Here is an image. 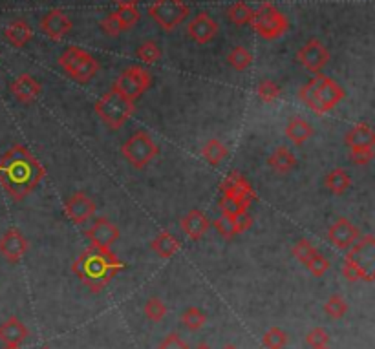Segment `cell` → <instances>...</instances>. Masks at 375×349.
I'll return each mask as SVG.
<instances>
[{
    "instance_id": "29",
    "label": "cell",
    "mask_w": 375,
    "mask_h": 349,
    "mask_svg": "<svg viewBox=\"0 0 375 349\" xmlns=\"http://www.w3.org/2000/svg\"><path fill=\"white\" fill-rule=\"evenodd\" d=\"M253 13L255 11L251 10V6L246 4V2H235V4L227 10V17H229V21L232 24H237V26H246V24H251L253 21Z\"/></svg>"
},
{
    "instance_id": "32",
    "label": "cell",
    "mask_w": 375,
    "mask_h": 349,
    "mask_svg": "<svg viewBox=\"0 0 375 349\" xmlns=\"http://www.w3.org/2000/svg\"><path fill=\"white\" fill-rule=\"evenodd\" d=\"M262 344L268 349H284L288 346V333L280 328H271L262 337Z\"/></svg>"
},
{
    "instance_id": "46",
    "label": "cell",
    "mask_w": 375,
    "mask_h": 349,
    "mask_svg": "<svg viewBox=\"0 0 375 349\" xmlns=\"http://www.w3.org/2000/svg\"><path fill=\"white\" fill-rule=\"evenodd\" d=\"M235 223H237L238 234H241V232H246L247 229H251L253 216L249 214V212H244V214L235 216Z\"/></svg>"
},
{
    "instance_id": "40",
    "label": "cell",
    "mask_w": 375,
    "mask_h": 349,
    "mask_svg": "<svg viewBox=\"0 0 375 349\" xmlns=\"http://www.w3.org/2000/svg\"><path fill=\"white\" fill-rule=\"evenodd\" d=\"M101 30H103L104 35H108V37H119L121 33H123L125 30H123V26H121V22H119L118 15H116V11L108 13L103 21H101Z\"/></svg>"
},
{
    "instance_id": "27",
    "label": "cell",
    "mask_w": 375,
    "mask_h": 349,
    "mask_svg": "<svg viewBox=\"0 0 375 349\" xmlns=\"http://www.w3.org/2000/svg\"><path fill=\"white\" fill-rule=\"evenodd\" d=\"M31 37H33V30L26 21H15L6 28V39L15 48L26 46L31 41Z\"/></svg>"
},
{
    "instance_id": "15",
    "label": "cell",
    "mask_w": 375,
    "mask_h": 349,
    "mask_svg": "<svg viewBox=\"0 0 375 349\" xmlns=\"http://www.w3.org/2000/svg\"><path fill=\"white\" fill-rule=\"evenodd\" d=\"M72 28L73 24L72 21H70V17L62 10H59V8L48 11L41 21L42 33H44L48 39H52V41H62V39L72 31Z\"/></svg>"
},
{
    "instance_id": "14",
    "label": "cell",
    "mask_w": 375,
    "mask_h": 349,
    "mask_svg": "<svg viewBox=\"0 0 375 349\" xmlns=\"http://www.w3.org/2000/svg\"><path fill=\"white\" fill-rule=\"evenodd\" d=\"M28 240L24 238L19 229H8V231L0 236V254L10 263H19L22 258L26 256Z\"/></svg>"
},
{
    "instance_id": "7",
    "label": "cell",
    "mask_w": 375,
    "mask_h": 349,
    "mask_svg": "<svg viewBox=\"0 0 375 349\" xmlns=\"http://www.w3.org/2000/svg\"><path fill=\"white\" fill-rule=\"evenodd\" d=\"M345 262L357 271L360 280L374 282L375 280V238L372 234L360 236L349 247Z\"/></svg>"
},
{
    "instance_id": "52",
    "label": "cell",
    "mask_w": 375,
    "mask_h": 349,
    "mask_svg": "<svg viewBox=\"0 0 375 349\" xmlns=\"http://www.w3.org/2000/svg\"><path fill=\"white\" fill-rule=\"evenodd\" d=\"M322 349H329V348H322Z\"/></svg>"
},
{
    "instance_id": "19",
    "label": "cell",
    "mask_w": 375,
    "mask_h": 349,
    "mask_svg": "<svg viewBox=\"0 0 375 349\" xmlns=\"http://www.w3.org/2000/svg\"><path fill=\"white\" fill-rule=\"evenodd\" d=\"M187 33H189L190 39L198 42V44H207V42H211L216 37V33H218V22L212 21L207 13H200V15H196L194 19L189 22Z\"/></svg>"
},
{
    "instance_id": "39",
    "label": "cell",
    "mask_w": 375,
    "mask_h": 349,
    "mask_svg": "<svg viewBox=\"0 0 375 349\" xmlns=\"http://www.w3.org/2000/svg\"><path fill=\"white\" fill-rule=\"evenodd\" d=\"M214 227L216 231L220 232L223 238H227V240H231V238H235L238 234L237 223H235L232 216H221V218L214 220Z\"/></svg>"
},
{
    "instance_id": "21",
    "label": "cell",
    "mask_w": 375,
    "mask_h": 349,
    "mask_svg": "<svg viewBox=\"0 0 375 349\" xmlns=\"http://www.w3.org/2000/svg\"><path fill=\"white\" fill-rule=\"evenodd\" d=\"M180 227L189 240L198 242L200 238L205 236V232L209 231V227H211V221H209V218H207L203 212L198 211V209H192V211H189L181 218Z\"/></svg>"
},
{
    "instance_id": "13",
    "label": "cell",
    "mask_w": 375,
    "mask_h": 349,
    "mask_svg": "<svg viewBox=\"0 0 375 349\" xmlns=\"http://www.w3.org/2000/svg\"><path fill=\"white\" fill-rule=\"evenodd\" d=\"M84 236L90 240L93 247H101V249H110L113 243L118 242L121 232L112 221L107 218H98L93 220V223L84 231Z\"/></svg>"
},
{
    "instance_id": "22",
    "label": "cell",
    "mask_w": 375,
    "mask_h": 349,
    "mask_svg": "<svg viewBox=\"0 0 375 349\" xmlns=\"http://www.w3.org/2000/svg\"><path fill=\"white\" fill-rule=\"evenodd\" d=\"M28 334H30L28 328L17 317H10L6 322L0 323V342L4 344H24Z\"/></svg>"
},
{
    "instance_id": "50",
    "label": "cell",
    "mask_w": 375,
    "mask_h": 349,
    "mask_svg": "<svg viewBox=\"0 0 375 349\" xmlns=\"http://www.w3.org/2000/svg\"><path fill=\"white\" fill-rule=\"evenodd\" d=\"M223 349H238V348H237V346L229 344V346H226V348H223Z\"/></svg>"
},
{
    "instance_id": "44",
    "label": "cell",
    "mask_w": 375,
    "mask_h": 349,
    "mask_svg": "<svg viewBox=\"0 0 375 349\" xmlns=\"http://www.w3.org/2000/svg\"><path fill=\"white\" fill-rule=\"evenodd\" d=\"M158 349H189V344H187L185 340H181L180 334L170 333L161 340Z\"/></svg>"
},
{
    "instance_id": "34",
    "label": "cell",
    "mask_w": 375,
    "mask_h": 349,
    "mask_svg": "<svg viewBox=\"0 0 375 349\" xmlns=\"http://www.w3.org/2000/svg\"><path fill=\"white\" fill-rule=\"evenodd\" d=\"M145 317L150 320V322H161L167 314V305L161 302L160 298H149L147 303H145Z\"/></svg>"
},
{
    "instance_id": "11",
    "label": "cell",
    "mask_w": 375,
    "mask_h": 349,
    "mask_svg": "<svg viewBox=\"0 0 375 349\" xmlns=\"http://www.w3.org/2000/svg\"><path fill=\"white\" fill-rule=\"evenodd\" d=\"M221 194L226 196V198H231L235 201H240L244 205H251L253 201L257 200V194H255V190H253L251 183L244 178V174H240L238 170L231 172V174L227 176L226 180L221 181L220 185Z\"/></svg>"
},
{
    "instance_id": "2",
    "label": "cell",
    "mask_w": 375,
    "mask_h": 349,
    "mask_svg": "<svg viewBox=\"0 0 375 349\" xmlns=\"http://www.w3.org/2000/svg\"><path fill=\"white\" fill-rule=\"evenodd\" d=\"M127 269V263L121 262L110 249L90 245L79 254V258L72 263L73 274L86 285L92 293H101L108 285V282L119 272Z\"/></svg>"
},
{
    "instance_id": "6",
    "label": "cell",
    "mask_w": 375,
    "mask_h": 349,
    "mask_svg": "<svg viewBox=\"0 0 375 349\" xmlns=\"http://www.w3.org/2000/svg\"><path fill=\"white\" fill-rule=\"evenodd\" d=\"M251 28L266 41H277L288 33L289 21L277 6H273L271 2H262L260 8L253 13Z\"/></svg>"
},
{
    "instance_id": "20",
    "label": "cell",
    "mask_w": 375,
    "mask_h": 349,
    "mask_svg": "<svg viewBox=\"0 0 375 349\" xmlns=\"http://www.w3.org/2000/svg\"><path fill=\"white\" fill-rule=\"evenodd\" d=\"M345 143L349 147V152H360V150H374L375 132L368 123H357L348 130Z\"/></svg>"
},
{
    "instance_id": "1",
    "label": "cell",
    "mask_w": 375,
    "mask_h": 349,
    "mask_svg": "<svg viewBox=\"0 0 375 349\" xmlns=\"http://www.w3.org/2000/svg\"><path fill=\"white\" fill-rule=\"evenodd\" d=\"M46 176V169L24 144H13L0 158V185L15 201L33 192Z\"/></svg>"
},
{
    "instance_id": "43",
    "label": "cell",
    "mask_w": 375,
    "mask_h": 349,
    "mask_svg": "<svg viewBox=\"0 0 375 349\" xmlns=\"http://www.w3.org/2000/svg\"><path fill=\"white\" fill-rule=\"evenodd\" d=\"M116 15H118L119 22H121V26L123 30H130V28L136 26V22L139 21V11L136 8H119L116 11Z\"/></svg>"
},
{
    "instance_id": "38",
    "label": "cell",
    "mask_w": 375,
    "mask_h": 349,
    "mask_svg": "<svg viewBox=\"0 0 375 349\" xmlns=\"http://www.w3.org/2000/svg\"><path fill=\"white\" fill-rule=\"evenodd\" d=\"M306 342H308V346L311 349L328 348V342H329L328 331L322 328H313L308 334H306Z\"/></svg>"
},
{
    "instance_id": "35",
    "label": "cell",
    "mask_w": 375,
    "mask_h": 349,
    "mask_svg": "<svg viewBox=\"0 0 375 349\" xmlns=\"http://www.w3.org/2000/svg\"><path fill=\"white\" fill-rule=\"evenodd\" d=\"M136 53H138V57L141 59V62H145V64H156V62L161 59V50L154 41L143 42V44L138 48V52Z\"/></svg>"
},
{
    "instance_id": "8",
    "label": "cell",
    "mask_w": 375,
    "mask_h": 349,
    "mask_svg": "<svg viewBox=\"0 0 375 349\" xmlns=\"http://www.w3.org/2000/svg\"><path fill=\"white\" fill-rule=\"evenodd\" d=\"M160 154V149L152 138L147 132H136L132 138L123 143L121 147V155L129 161L134 169H145L147 164L156 160Z\"/></svg>"
},
{
    "instance_id": "28",
    "label": "cell",
    "mask_w": 375,
    "mask_h": 349,
    "mask_svg": "<svg viewBox=\"0 0 375 349\" xmlns=\"http://www.w3.org/2000/svg\"><path fill=\"white\" fill-rule=\"evenodd\" d=\"M201 155L205 158L209 164H220L229 155V150L220 139H209L203 147H201Z\"/></svg>"
},
{
    "instance_id": "17",
    "label": "cell",
    "mask_w": 375,
    "mask_h": 349,
    "mask_svg": "<svg viewBox=\"0 0 375 349\" xmlns=\"http://www.w3.org/2000/svg\"><path fill=\"white\" fill-rule=\"evenodd\" d=\"M64 214L73 223H84L95 214V203L92 198H88L84 192H75L70 200L64 203Z\"/></svg>"
},
{
    "instance_id": "24",
    "label": "cell",
    "mask_w": 375,
    "mask_h": 349,
    "mask_svg": "<svg viewBox=\"0 0 375 349\" xmlns=\"http://www.w3.org/2000/svg\"><path fill=\"white\" fill-rule=\"evenodd\" d=\"M297 158L288 147H278L271 155H269V167H271L277 174H288L295 169Z\"/></svg>"
},
{
    "instance_id": "31",
    "label": "cell",
    "mask_w": 375,
    "mask_h": 349,
    "mask_svg": "<svg viewBox=\"0 0 375 349\" xmlns=\"http://www.w3.org/2000/svg\"><path fill=\"white\" fill-rule=\"evenodd\" d=\"M324 311L331 319L340 320L345 319V314L348 313V303H346V300L340 294H331L328 298V302L324 303Z\"/></svg>"
},
{
    "instance_id": "10",
    "label": "cell",
    "mask_w": 375,
    "mask_h": 349,
    "mask_svg": "<svg viewBox=\"0 0 375 349\" xmlns=\"http://www.w3.org/2000/svg\"><path fill=\"white\" fill-rule=\"evenodd\" d=\"M150 84H152V75H150L149 70L141 66H129L119 75L113 86L118 88L125 97H129L130 101L136 103L149 90Z\"/></svg>"
},
{
    "instance_id": "42",
    "label": "cell",
    "mask_w": 375,
    "mask_h": 349,
    "mask_svg": "<svg viewBox=\"0 0 375 349\" xmlns=\"http://www.w3.org/2000/svg\"><path fill=\"white\" fill-rule=\"evenodd\" d=\"M220 209H221V216H238V214H244V212H247V209L249 207L244 205V203H240V201H235L231 200V198H221L220 200Z\"/></svg>"
},
{
    "instance_id": "9",
    "label": "cell",
    "mask_w": 375,
    "mask_h": 349,
    "mask_svg": "<svg viewBox=\"0 0 375 349\" xmlns=\"http://www.w3.org/2000/svg\"><path fill=\"white\" fill-rule=\"evenodd\" d=\"M189 13L190 8L183 0H154L149 6V15L165 31H174L189 17Z\"/></svg>"
},
{
    "instance_id": "36",
    "label": "cell",
    "mask_w": 375,
    "mask_h": 349,
    "mask_svg": "<svg viewBox=\"0 0 375 349\" xmlns=\"http://www.w3.org/2000/svg\"><path fill=\"white\" fill-rule=\"evenodd\" d=\"M280 93H282V90H280V86H278L277 82L269 81V79L258 82L257 95L262 99L264 103H273V101H277V99L280 97Z\"/></svg>"
},
{
    "instance_id": "26",
    "label": "cell",
    "mask_w": 375,
    "mask_h": 349,
    "mask_svg": "<svg viewBox=\"0 0 375 349\" xmlns=\"http://www.w3.org/2000/svg\"><path fill=\"white\" fill-rule=\"evenodd\" d=\"M351 185V176L346 169H333L329 170L326 174V180H324V187L335 196L345 194L346 190Z\"/></svg>"
},
{
    "instance_id": "3",
    "label": "cell",
    "mask_w": 375,
    "mask_h": 349,
    "mask_svg": "<svg viewBox=\"0 0 375 349\" xmlns=\"http://www.w3.org/2000/svg\"><path fill=\"white\" fill-rule=\"evenodd\" d=\"M345 90L339 82L333 81L331 77H326L322 73H317L311 81L306 82L298 90L300 101L319 115L331 112L345 99Z\"/></svg>"
},
{
    "instance_id": "5",
    "label": "cell",
    "mask_w": 375,
    "mask_h": 349,
    "mask_svg": "<svg viewBox=\"0 0 375 349\" xmlns=\"http://www.w3.org/2000/svg\"><path fill=\"white\" fill-rule=\"evenodd\" d=\"M59 66L68 77L75 82H81V84H88L101 70L98 59L79 46L66 48L59 57Z\"/></svg>"
},
{
    "instance_id": "18",
    "label": "cell",
    "mask_w": 375,
    "mask_h": 349,
    "mask_svg": "<svg viewBox=\"0 0 375 349\" xmlns=\"http://www.w3.org/2000/svg\"><path fill=\"white\" fill-rule=\"evenodd\" d=\"M42 92V84L30 73H21L15 81L11 82V93L22 104L35 103Z\"/></svg>"
},
{
    "instance_id": "12",
    "label": "cell",
    "mask_w": 375,
    "mask_h": 349,
    "mask_svg": "<svg viewBox=\"0 0 375 349\" xmlns=\"http://www.w3.org/2000/svg\"><path fill=\"white\" fill-rule=\"evenodd\" d=\"M297 59L308 72L317 75V73H320V70L328 64L329 52L322 42L317 41V39H311V41L306 42V44L298 50Z\"/></svg>"
},
{
    "instance_id": "37",
    "label": "cell",
    "mask_w": 375,
    "mask_h": 349,
    "mask_svg": "<svg viewBox=\"0 0 375 349\" xmlns=\"http://www.w3.org/2000/svg\"><path fill=\"white\" fill-rule=\"evenodd\" d=\"M304 265H306V267H308V271L311 272V274H313V276H317V278H320V276H324V274H326V272H328V269H329V260L326 256H324L322 252H315L313 256L309 258L308 262L304 263Z\"/></svg>"
},
{
    "instance_id": "25",
    "label": "cell",
    "mask_w": 375,
    "mask_h": 349,
    "mask_svg": "<svg viewBox=\"0 0 375 349\" xmlns=\"http://www.w3.org/2000/svg\"><path fill=\"white\" fill-rule=\"evenodd\" d=\"M313 135V126L302 117H293L289 121V124L286 126V138L289 141H293L297 147H300L302 143H306L309 138Z\"/></svg>"
},
{
    "instance_id": "48",
    "label": "cell",
    "mask_w": 375,
    "mask_h": 349,
    "mask_svg": "<svg viewBox=\"0 0 375 349\" xmlns=\"http://www.w3.org/2000/svg\"><path fill=\"white\" fill-rule=\"evenodd\" d=\"M2 349H22L21 346H17V344H4V348Z\"/></svg>"
},
{
    "instance_id": "33",
    "label": "cell",
    "mask_w": 375,
    "mask_h": 349,
    "mask_svg": "<svg viewBox=\"0 0 375 349\" xmlns=\"http://www.w3.org/2000/svg\"><path fill=\"white\" fill-rule=\"evenodd\" d=\"M205 322L207 317L201 313L200 309L189 308L187 311L181 313V323H183L187 329H190V331H198V329H201L205 326Z\"/></svg>"
},
{
    "instance_id": "47",
    "label": "cell",
    "mask_w": 375,
    "mask_h": 349,
    "mask_svg": "<svg viewBox=\"0 0 375 349\" xmlns=\"http://www.w3.org/2000/svg\"><path fill=\"white\" fill-rule=\"evenodd\" d=\"M119 8H136L141 0H113Z\"/></svg>"
},
{
    "instance_id": "45",
    "label": "cell",
    "mask_w": 375,
    "mask_h": 349,
    "mask_svg": "<svg viewBox=\"0 0 375 349\" xmlns=\"http://www.w3.org/2000/svg\"><path fill=\"white\" fill-rule=\"evenodd\" d=\"M349 160L355 164H368L374 160V150H360V152H349Z\"/></svg>"
},
{
    "instance_id": "4",
    "label": "cell",
    "mask_w": 375,
    "mask_h": 349,
    "mask_svg": "<svg viewBox=\"0 0 375 349\" xmlns=\"http://www.w3.org/2000/svg\"><path fill=\"white\" fill-rule=\"evenodd\" d=\"M93 110H95V113L101 117V121L107 124L108 129L119 130L130 117H132L136 106L134 101H130L129 97H125L118 88L112 86L107 93H104L103 97L95 103Z\"/></svg>"
},
{
    "instance_id": "30",
    "label": "cell",
    "mask_w": 375,
    "mask_h": 349,
    "mask_svg": "<svg viewBox=\"0 0 375 349\" xmlns=\"http://www.w3.org/2000/svg\"><path fill=\"white\" fill-rule=\"evenodd\" d=\"M227 62L231 64L237 72H244L253 64V53L244 46L232 48V52L227 57Z\"/></svg>"
},
{
    "instance_id": "41",
    "label": "cell",
    "mask_w": 375,
    "mask_h": 349,
    "mask_svg": "<svg viewBox=\"0 0 375 349\" xmlns=\"http://www.w3.org/2000/svg\"><path fill=\"white\" fill-rule=\"evenodd\" d=\"M293 256L297 258L300 263H306L309 260V258L313 256L315 252H317V249L313 247V243L309 242V240H298L297 243L293 245Z\"/></svg>"
},
{
    "instance_id": "49",
    "label": "cell",
    "mask_w": 375,
    "mask_h": 349,
    "mask_svg": "<svg viewBox=\"0 0 375 349\" xmlns=\"http://www.w3.org/2000/svg\"><path fill=\"white\" fill-rule=\"evenodd\" d=\"M194 349H211V346H207V344H198Z\"/></svg>"
},
{
    "instance_id": "51",
    "label": "cell",
    "mask_w": 375,
    "mask_h": 349,
    "mask_svg": "<svg viewBox=\"0 0 375 349\" xmlns=\"http://www.w3.org/2000/svg\"><path fill=\"white\" fill-rule=\"evenodd\" d=\"M41 349H52V348H48V346H44V348H41Z\"/></svg>"
},
{
    "instance_id": "16",
    "label": "cell",
    "mask_w": 375,
    "mask_h": 349,
    "mask_svg": "<svg viewBox=\"0 0 375 349\" xmlns=\"http://www.w3.org/2000/svg\"><path fill=\"white\" fill-rule=\"evenodd\" d=\"M359 238L360 231L351 221L346 220V218H339V220L335 221L333 225L328 229V240L333 243L337 249H342V251L349 249Z\"/></svg>"
},
{
    "instance_id": "23",
    "label": "cell",
    "mask_w": 375,
    "mask_h": 349,
    "mask_svg": "<svg viewBox=\"0 0 375 349\" xmlns=\"http://www.w3.org/2000/svg\"><path fill=\"white\" fill-rule=\"evenodd\" d=\"M180 240L174 236V234H170L169 231H161L158 236L152 240V251L158 254L163 260H169V258L176 256L178 251H180Z\"/></svg>"
}]
</instances>
